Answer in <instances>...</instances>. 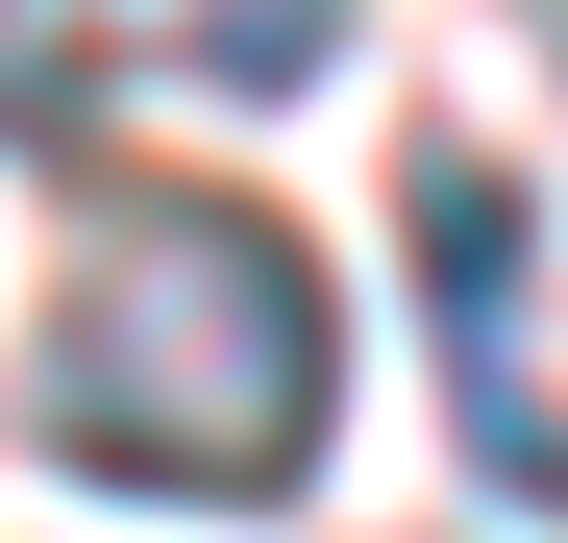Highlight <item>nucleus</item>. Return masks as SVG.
Wrapping results in <instances>:
<instances>
[{
	"label": "nucleus",
	"mask_w": 568,
	"mask_h": 543,
	"mask_svg": "<svg viewBox=\"0 0 568 543\" xmlns=\"http://www.w3.org/2000/svg\"><path fill=\"white\" fill-rule=\"evenodd\" d=\"M420 297H445V371H469V470H495L519 519H568V420L519 371V173L420 148Z\"/></svg>",
	"instance_id": "2"
},
{
	"label": "nucleus",
	"mask_w": 568,
	"mask_h": 543,
	"mask_svg": "<svg viewBox=\"0 0 568 543\" xmlns=\"http://www.w3.org/2000/svg\"><path fill=\"white\" fill-rule=\"evenodd\" d=\"M149 50H173V74H223V100H297V74L346 50V0H149Z\"/></svg>",
	"instance_id": "3"
},
{
	"label": "nucleus",
	"mask_w": 568,
	"mask_h": 543,
	"mask_svg": "<svg viewBox=\"0 0 568 543\" xmlns=\"http://www.w3.org/2000/svg\"><path fill=\"white\" fill-rule=\"evenodd\" d=\"M26 420H50L100 494L272 519V494L322 470V420H346V321H322L297 223H247V198H124L100 247H74L50 346H26Z\"/></svg>",
	"instance_id": "1"
}]
</instances>
